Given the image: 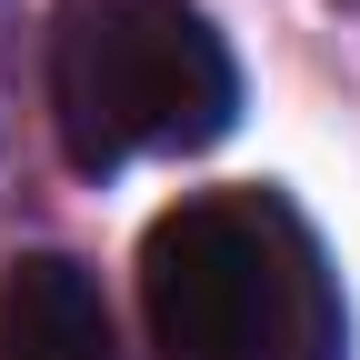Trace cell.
<instances>
[{"label":"cell","mask_w":360,"mask_h":360,"mask_svg":"<svg viewBox=\"0 0 360 360\" xmlns=\"http://www.w3.org/2000/svg\"><path fill=\"white\" fill-rule=\"evenodd\" d=\"M0 360H120L101 281L70 250H20L0 270Z\"/></svg>","instance_id":"3"},{"label":"cell","mask_w":360,"mask_h":360,"mask_svg":"<svg viewBox=\"0 0 360 360\" xmlns=\"http://www.w3.org/2000/svg\"><path fill=\"white\" fill-rule=\"evenodd\" d=\"M141 310L160 360H340L321 250L260 191L160 210L141 240Z\"/></svg>","instance_id":"1"},{"label":"cell","mask_w":360,"mask_h":360,"mask_svg":"<svg viewBox=\"0 0 360 360\" xmlns=\"http://www.w3.org/2000/svg\"><path fill=\"white\" fill-rule=\"evenodd\" d=\"M240 120V70L191 0H90L60 30V150L120 170L141 150H210Z\"/></svg>","instance_id":"2"}]
</instances>
